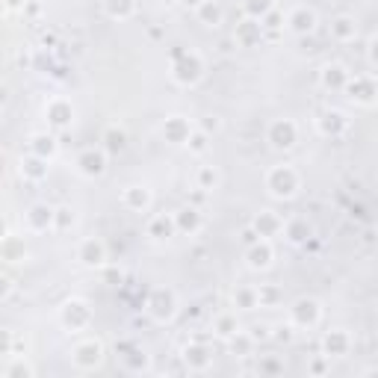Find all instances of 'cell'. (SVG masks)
<instances>
[{
	"instance_id": "cell-1",
	"label": "cell",
	"mask_w": 378,
	"mask_h": 378,
	"mask_svg": "<svg viewBox=\"0 0 378 378\" xmlns=\"http://www.w3.org/2000/svg\"><path fill=\"white\" fill-rule=\"evenodd\" d=\"M299 189H302V177L292 166L281 163V166H272V169L266 172V192H269L272 198L290 201L299 195Z\"/></svg>"
},
{
	"instance_id": "cell-2",
	"label": "cell",
	"mask_w": 378,
	"mask_h": 378,
	"mask_svg": "<svg viewBox=\"0 0 378 378\" xmlns=\"http://www.w3.org/2000/svg\"><path fill=\"white\" fill-rule=\"evenodd\" d=\"M145 313L157 322V325H166V322H172L177 313V296L169 287H154L145 299Z\"/></svg>"
},
{
	"instance_id": "cell-3",
	"label": "cell",
	"mask_w": 378,
	"mask_h": 378,
	"mask_svg": "<svg viewBox=\"0 0 378 378\" xmlns=\"http://www.w3.org/2000/svg\"><path fill=\"white\" fill-rule=\"evenodd\" d=\"M204 72H207V65L198 50H187L184 57L172 60V80L177 86H195L204 77Z\"/></svg>"
},
{
	"instance_id": "cell-4",
	"label": "cell",
	"mask_w": 378,
	"mask_h": 378,
	"mask_svg": "<svg viewBox=\"0 0 378 378\" xmlns=\"http://www.w3.org/2000/svg\"><path fill=\"white\" fill-rule=\"evenodd\" d=\"M72 363L77 370L89 372V370H97L104 363V343L95 340V337H86V340H77L74 349H72Z\"/></svg>"
},
{
	"instance_id": "cell-5",
	"label": "cell",
	"mask_w": 378,
	"mask_h": 378,
	"mask_svg": "<svg viewBox=\"0 0 378 378\" xmlns=\"http://www.w3.org/2000/svg\"><path fill=\"white\" fill-rule=\"evenodd\" d=\"M60 322L65 331H83L92 325V307L86 299H68L60 307Z\"/></svg>"
},
{
	"instance_id": "cell-6",
	"label": "cell",
	"mask_w": 378,
	"mask_h": 378,
	"mask_svg": "<svg viewBox=\"0 0 378 378\" xmlns=\"http://www.w3.org/2000/svg\"><path fill=\"white\" fill-rule=\"evenodd\" d=\"M319 319H322V304L311 296H304V299H296L290 304V325L292 328H313L319 325Z\"/></svg>"
},
{
	"instance_id": "cell-7",
	"label": "cell",
	"mask_w": 378,
	"mask_h": 378,
	"mask_svg": "<svg viewBox=\"0 0 378 378\" xmlns=\"http://www.w3.org/2000/svg\"><path fill=\"white\" fill-rule=\"evenodd\" d=\"M266 142H269L275 151H290L299 142V128L292 119H275L269 128H266Z\"/></svg>"
},
{
	"instance_id": "cell-8",
	"label": "cell",
	"mask_w": 378,
	"mask_h": 378,
	"mask_svg": "<svg viewBox=\"0 0 378 378\" xmlns=\"http://www.w3.org/2000/svg\"><path fill=\"white\" fill-rule=\"evenodd\" d=\"M107 160H109V151L107 148H83L77 154L74 166H77V172L83 177H101L107 172Z\"/></svg>"
},
{
	"instance_id": "cell-9",
	"label": "cell",
	"mask_w": 378,
	"mask_h": 378,
	"mask_svg": "<svg viewBox=\"0 0 378 378\" xmlns=\"http://www.w3.org/2000/svg\"><path fill=\"white\" fill-rule=\"evenodd\" d=\"M45 119H48L50 128H57V130L72 128V121H74V104L68 101V97H50V101L45 104Z\"/></svg>"
},
{
	"instance_id": "cell-10",
	"label": "cell",
	"mask_w": 378,
	"mask_h": 378,
	"mask_svg": "<svg viewBox=\"0 0 378 378\" xmlns=\"http://www.w3.org/2000/svg\"><path fill=\"white\" fill-rule=\"evenodd\" d=\"M192 133H195V128H192V121L187 116H166V121H163V139L169 145H189Z\"/></svg>"
},
{
	"instance_id": "cell-11",
	"label": "cell",
	"mask_w": 378,
	"mask_h": 378,
	"mask_svg": "<svg viewBox=\"0 0 378 378\" xmlns=\"http://www.w3.org/2000/svg\"><path fill=\"white\" fill-rule=\"evenodd\" d=\"M24 222H27V231H30V234L53 231V222H57V207H50V204H33L24 213Z\"/></svg>"
},
{
	"instance_id": "cell-12",
	"label": "cell",
	"mask_w": 378,
	"mask_h": 378,
	"mask_svg": "<svg viewBox=\"0 0 378 378\" xmlns=\"http://www.w3.org/2000/svg\"><path fill=\"white\" fill-rule=\"evenodd\" d=\"M322 352H325V358H346L349 352H352V334H349L346 328H331L325 331V337H322Z\"/></svg>"
},
{
	"instance_id": "cell-13",
	"label": "cell",
	"mask_w": 378,
	"mask_h": 378,
	"mask_svg": "<svg viewBox=\"0 0 378 378\" xmlns=\"http://www.w3.org/2000/svg\"><path fill=\"white\" fill-rule=\"evenodd\" d=\"M346 95L360 107H372L378 101V83L372 77H352L346 86Z\"/></svg>"
},
{
	"instance_id": "cell-14",
	"label": "cell",
	"mask_w": 378,
	"mask_h": 378,
	"mask_svg": "<svg viewBox=\"0 0 378 378\" xmlns=\"http://www.w3.org/2000/svg\"><path fill=\"white\" fill-rule=\"evenodd\" d=\"M77 260L83 266H89V269H97V266L107 263V245L104 240H97V236H86V240H80L77 245Z\"/></svg>"
},
{
	"instance_id": "cell-15",
	"label": "cell",
	"mask_w": 378,
	"mask_h": 378,
	"mask_svg": "<svg viewBox=\"0 0 378 378\" xmlns=\"http://www.w3.org/2000/svg\"><path fill=\"white\" fill-rule=\"evenodd\" d=\"M272 260H275L272 240H257L255 245L245 248V263H248V269L263 272V269H269V266H272Z\"/></svg>"
},
{
	"instance_id": "cell-16",
	"label": "cell",
	"mask_w": 378,
	"mask_h": 378,
	"mask_svg": "<svg viewBox=\"0 0 378 378\" xmlns=\"http://www.w3.org/2000/svg\"><path fill=\"white\" fill-rule=\"evenodd\" d=\"M349 80H352V72H349L346 65H340V62H328V65L319 72V83H322L325 89H331V92H346Z\"/></svg>"
},
{
	"instance_id": "cell-17",
	"label": "cell",
	"mask_w": 378,
	"mask_h": 378,
	"mask_svg": "<svg viewBox=\"0 0 378 378\" xmlns=\"http://www.w3.org/2000/svg\"><path fill=\"white\" fill-rule=\"evenodd\" d=\"M48 160L45 157H39V154H27V157L18 160V175L24 180H30V184H41V180L48 177Z\"/></svg>"
},
{
	"instance_id": "cell-18",
	"label": "cell",
	"mask_w": 378,
	"mask_h": 378,
	"mask_svg": "<svg viewBox=\"0 0 378 378\" xmlns=\"http://www.w3.org/2000/svg\"><path fill=\"white\" fill-rule=\"evenodd\" d=\"M151 189L142 187V184H130V187H124L121 192V204L130 210V213H145V210L151 207Z\"/></svg>"
},
{
	"instance_id": "cell-19",
	"label": "cell",
	"mask_w": 378,
	"mask_h": 378,
	"mask_svg": "<svg viewBox=\"0 0 378 378\" xmlns=\"http://www.w3.org/2000/svg\"><path fill=\"white\" fill-rule=\"evenodd\" d=\"M313 27H316V12L311 6H296L287 15V30L290 33H296V36H307V33H313Z\"/></svg>"
},
{
	"instance_id": "cell-20",
	"label": "cell",
	"mask_w": 378,
	"mask_h": 378,
	"mask_svg": "<svg viewBox=\"0 0 378 378\" xmlns=\"http://www.w3.org/2000/svg\"><path fill=\"white\" fill-rule=\"evenodd\" d=\"M234 41L240 48H255L263 41V24L257 18H245L236 24V30H234Z\"/></svg>"
},
{
	"instance_id": "cell-21",
	"label": "cell",
	"mask_w": 378,
	"mask_h": 378,
	"mask_svg": "<svg viewBox=\"0 0 378 378\" xmlns=\"http://www.w3.org/2000/svg\"><path fill=\"white\" fill-rule=\"evenodd\" d=\"M316 128H319V133H322V136L337 139V136H343V133H346L349 119H346V113H340V109H325V113H322V116L316 119Z\"/></svg>"
},
{
	"instance_id": "cell-22",
	"label": "cell",
	"mask_w": 378,
	"mask_h": 378,
	"mask_svg": "<svg viewBox=\"0 0 378 378\" xmlns=\"http://www.w3.org/2000/svg\"><path fill=\"white\" fill-rule=\"evenodd\" d=\"M175 225H177V234H187V236H195L201 228H204V219H201V210L198 207H180L175 213Z\"/></svg>"
},
{
	"instance_id": "cell-23",
	"label": "cell",
	"mask_w": 378,
	"mask_h": 378,
	"mask_svg": "<svg viewBox=\"0 0 378 378\" xmlns=\"http://www.w3.org/2000/svg\"><path fill=\"white\" fill-rule=\"evenodd\" d=\"M184 363L189 367V372H204V370H210V363H213V352H210L204 343H189L184 349Z\"/></svg>"
},
{
	"instance_id": "cell-24",
	"label": "cell",
	"mask_w": 378,
	"mask_h": 378,
	"mask_svg": "<svg viewBox=\"0 0 378 378\" xmlns=\"http://www.w3.org/2000/svg\"><path fill=\"white\" fill-rule=\"evenodd\" d=\"M251 228H255V231L263 236V240H272V236L284 234V219L278 216V213H272V210H263V213L255 216Z\"/></svg>"
},
{
	"instance_id": "cell-25",
	"label": "cell",
	"mask_w": 378,
	"mask_h": 378,
	"mask_svg": "<svg viewBox=\"0 0 378 378\" xmlns=\"http://www.w3.org/2000/svg\"><path fill=\"white\" fill-rule=\"evenodd\" d=\"M145 234L151 236V240H157V243H163V240H169V236H175V234H177L175 213H172V216H169V213H157V216H151Z\"/></svg>"
},
{
	"instance_id": "cell-26",
	"label": "cell",
	"mask_w": 378,
	"mask_h": 378,
	"mask_svg": "<svg viewBox=\"0 0 378 378\" xmlns=\"http://www.w3.org/2000/svg\"><path fill=\"white\" fill-rule=\"evenodd\" d=\"M231 302L236 311H255V307H260V290L257 287H236L231 292Z\"/></svg>"
},
{
	"instance_id": "cell-27",
	"label": "cell",
	"mask_w": 378,
	"mask_h": 378,
	"mask_svg": "<svg viewBox=\"0 0 378 378\" xmlns=\"http://www.w3.org/2000/svg\"><path fill=\"white\" fill-rule=\"evenodd\" d=\"M358 36V21L352 15H337L331 21V39L337 41H352Z\"/></svg>"
},
{
	"instance_id": "cell-28",
	"label": "cell",
	"mask_w": 378,
	"mask_h": 378,
	"mask_svg": "<svg viewBox=\"0 0 378 378\" xmlns=\"http://www.w3.org/2000/svg\"><path fill=\"white\" fill-rule=\"evenodd\" d=\"M284 236L292 243V245H302L311 240V225H307V219H290L284 222Z\"/></svg>"
},
{
	"instance_id": "cell-29",
	"label": "cell",
	"mask_w": 378,
	"mask_h": 378,
	"mask_svg": "<svg viewBox=\"0 0 378 378\" xmlns=\"http://www.w3.org/2000/svg\"><path fill=\"white\" fill-rule=\"evenodd\" d=\"M104 12L113 21H128L136 12V0H104Z\"/></svg>"
},
{
	"instance_id": "cell-30",
	"label": "cell",
	"mask_w": 378,
	"mask_h": 378,
	"mask_svg": "<svg viewBox=\"0 0 378 378\" xmlns=\"http://www.w3.org/2000/svg\"><path fill=\"white\" fill-rule=\"evenodd\" d=\"M236 331H243L240 328V319H236V313H219L216 322H213V334L219 340H231Z\"/></svg>"
},
{
	"instance_id": "cell-31",
	"label": "cell",
	"mask_w": 378,
	"mask_h": 378,
	"mask_svg": "<svg viewBox=\"0 0 378 378\" xmlns=\"http://www.w3.org/2000/svg\"><path fill=\"white\" fill-rule=\"evenodd\" d=\"M0 375H4V378H33L36 370H33V363H27V360H24V355H12Z\"/></svg>"
},
{
	"instance_id": "cell-32",
	"label": "cell",
	"mask_w": 378,
	"mask_h": 378,
	"mask_svg": "<svg viewBox=\"0 0 378 378\" xmlns=\"http://www.w3.org/2000/svg\"><path fill=\"white\" fill-rule=\"evenodd\" d=\"M30 154H39V157L50 160L53 154H57V139H53L50 133H36L30 139Z\"/></svg>"
},
{
	"instance_id": "cell-33",
	"label": "cell",
	"mask_w": 378,
	"mask_h": 378,
	"mask_svg": "<svg viewBox=\"0 0 378 378\" xmlns=\"http://www.w3.org/2000/svg\"><path fill=\"white\" fill-rule=\"evenodd\" d=\"M228 346H231V352L236 355V358H248L251 352H255V334H245V331H236L234 337L228 340Z\"/></svg>"
},
{
	"instance_id": "cell-34",
	"label": "cell",
	"mask_w": 378,
	"mask_h": 378,
	"mask_svg": "<svg viewBox=\"0 0 378 378\" xmlns=\"http://www.w3.org/2000/svg\"><path fill=\"white\" fill-rule=\"evenodd\" d=\"M216 187H219V172L213 166H198V172H195V189L213 192Z\"/></svg>"
},
{
	"instance_id": "cell-35",
	"label": "cell",
	"mask_w": 378,
	"mask_h": 378,
	"mask_svg": "<svg viewBox=\"0 0 378 378\" xmlns=\"http://www.w3.org/2000/svg\"><path fill=\"white\" fill-rule=\"evenodd\" d=\"M195 15H198V21L207 24V27H219L222 24V6L216 4V0H204V4L195 9Z\"/></svg>"
},
{
	"instance_id": "cell-36",
	"label": "cell",
	"mask_w": 378,
	"mask_h": 378,
	"mask_svg": "<svg viewBox=\"0 0 378 378\" xmlns=\"http://www.w3.org/2000/svg\"><path fill=\"white\" fill-rule=\"evenodd\" d=\"M243 9H245V18L263 21L275 9V0H243Z\"/></svg>"
},
{
	"instance_id": "cell-37",
	"label": "cell",
	"mask_w": 378,
	"mask_h": 378,
	"mask_svg": "<svg viewBox=\"0 0 378 378\" xmlns=\"http://www.w3.org/2000/svg\"><path fill=\"white\" fill-rule=\"evenodd\" d=\"M124 145H128V133L119 130V128H107V133H104V148H107L109 154H119V151H124Z\"/></svg>"
},
{
	"instance_id": "cell-38",
	"label": "cell",
	"mask_w": 378,
	"mask_h": 378,
	"mask_svg": "<svg viewBox=\"0 0 378 378\" xmlns=\"http://www.w3.org/2000/svg\"><path fill=\"white\" fill-rule=\"evenodd\" d=\"M124 367H128L130 372H145L148 367H151V358L142 352V349H133V352H128V355H124Z\"/></svg>"
},
{
	"instance_id": "cell-39",
	"label": "cell",
	"mask_w": 378,
	"mask_h": 378,
	"mask_svg": "<svg viewBox=\"0 0 378 378\" xmlns=\"http://www.w3.org/2000/svg\"><path fill=\"white\" fill-rule=\"evenodd\" d=\"M257 372H260V375H281V372H284V360L266 355V358H260V363H257Z\"/></svg>"
},
{
	"instance_id": "cell-40",
	"label": "cell",
	"mask_w": 378,
	"mask_h": 378,
	"mask_svg": "<svg viewBox=\"0 0 378 378\" xmlns=\"http://www.w3.org/2000/svg\"><path fill=\"white\" fill-rule=\"evenodd\" d=\"M74 225V210L72 207H57V222H53V231H68Z\"/></svg>"
},
{
	"instance_id": "cell-41",
	"label": "cell",
	"mask_w": 378,
	"mask_h": 378,
	"mask_svg": "<svg viewBox=\"0 0 378 378\" xmlns=\"http://www.w3.org/2000/svg\"><path fill=\"white\" fill-rule=\"evenodd\" d=\"M260 24H263V33H275V30H281V27H284V15L278 9H272Z\"/></svg>"
},
{
	"instance_id": "cell-42",
	"label": "cell",
	"mask_w": 378,
	"mask_h": 378,
	"mask_svg": "<svg viewBox=\"0 0 378 378\" xmlns=\"http://www.w3.org/2000/svg\"><path fill=\"white\" fill-rule=\"evenodd\" d=\"M207 145H210V142H207V133H204V130H195L192 139H189V151H192V154H204Z\"/></svg>"
},
{
	"instance_id": "cell-43",
	"label": "cell",
	"mask_w": 378,
	"mask_h": 378,
	"mask_svg": "<svg viewBox=\"0 0 378 378\" xmlns=\"http://www.w3.org/2000/svg\"><path fill=\"white\" fill-rule=\"evenodd\" d=\"M307 370H311L313 375H322V372H328V358L325 355H322V358H316L313 363H311V367H307Z\"/></svg>"
},
{
	"instance_id": "cell-44",
	"label": "cell",
	"mask_w": 378,
	"mask_h": 378,
	"mask_svg": "<svg viewBox=\"0 0 378 378\" xmlns=\"http://www.w3.org/2000/svg\"><path fill=\"white\" fill-rule=\"evenodd\" d=\"M370 60H372V65H378V36L370 39Z\"/></svg>"
},
{
	"instance_id": "cell-45",
	"label": "cell",
	"mask_w": 378,
	"mask_h": 378,
	"mask_svg": "<svg viewBox=\"0 0 378 378\" xmlns=\"http://www.w3.org/2000/svg\"><path fill=\"white\" fill-rule=\"evenodd\" d=\"M24 6H27V0H6V9H9V12L24 9Z\"/></svg>"
},
{
	"instance_id": "cell-46",
	"label": "cell",
	"mask_w": 378,
	"mask_h": 378,
	"mask_svg": "<svg viewBox=\"0 0 378 378\" xmlns=\"http://www.w3.org/2000/svg\"><path fill=\"white\" fill-rule=\"evenodd\" d=\"M275 331H278V334H275L278 340H284V343L290 340V328H284V325H281V328H275Z\"/></svg>"
},
{
	"instance_id": "cell-47",
	"label": "cell",
	"mask_w": 378,
	"mask_h": 378,
	"mask_svg": "<svg viewBox=\"0 0 378 378\" xmlns=\"http://www.w3.org/2000/svg\"><path fill=\"white\" fill-rule=\"evenodd\" d=\"M180 4H184V6H189V9H198V6L204 4V0H180Z\"/></svg>"
}]
</instances>
